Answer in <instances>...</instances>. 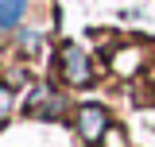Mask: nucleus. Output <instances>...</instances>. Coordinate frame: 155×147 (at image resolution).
<instances>
[{
  "mask_svg": "<svg viewBox=\"0 0 155 147\" xmlns=\"http://www.w3.org/2000/svg\"><path fill=\"white\" fill-rule=\"evenodd\" d=\"M58 58H62V77H66L70 85H89V81H93V66H89V54H85L78 43H66Z\"/></svg>",
  "mask_w": 155,
  "mask_h": 147,
  "instance_id": "nucleus-1",
  "label": "nucleus"
},
{
  "mask_svg": "<svg viewBox=\"0 0 155 147\" xmlns=\"http://www.w3.org/2000/svg\"><path fill=\"white\" fill-rule=\"evenodd\" d=\"M62 109H66V97L51 93L47 85H35V89L27 93V112L31 116H58Z\"/></svg>",
  "mask_w": 155,
  "mask_h": 147,
  "instance_id": "nucleus-2",
  "label": "nucleus"
},
{
  "mask_svg": "<svg viewBox=\"0 0 155 147\" xmlns=\"http://www.w3.org/2000/svg\"><path fill=\"white\" fill-rule=\"evenodd\" d=\"M78 132H81L85 139H101V136L109 132V116H105V109L85 105V109L78 112Z\"/></svg>",
  "mask_w": 155,
  "mask_h": 147,
  "instance_id": "nucleus-3",
  "label": "nucleus"
},
{
  "mask_svg": "<svg viewBox=\"0 0 155 147\" xmlns=\"http://www.w3.org/2000/svg\"><path fill=\"white\" fill-rule=\"evenodd\" d=\"M23 12H27V0H0V31L16 27L23 19Z\"/></svg>",
  "mask_w": 155,
  "mask_h": 147,
  "instance_id": "nucleus-4",
  "label": "nucleus"
},
{
  "mask_svg": "<svg viewBox=\"0 0 155 147\" xmlns=\"http://www.w3.org/2000/svg\"><path fill=\"white\" fill-rule=\"evenodd\" d=\"M113 62H116V70H120V74H132V70H136V62H140V51H120Z\"/></svg>",
  "mask_w": 155,
  "mask_h": 147,
  "instance_id": "nucleus-5",
  "label": "nucleus"
},
{
  "mask_svg": "<svg viewBox=\"0 0 155 147\" xmlns=\"http://www.w3.org/2000/svg\"><path fill=\"white\" fill-rule=\"evenodd\" d=\"M8 109H12V93H8L4 85H0V120L8 116Z\"/></svg>",
  "mask_w": 155,
  "mask_h": 147,
  "instance_id": "nucleus-6",
  "label": "nucleus"
},
{
  "mask_svg": "<svg viewBox=\"0 0 155 147\" xmlns=\"http://www.w3.org/2000/svg\"><path fill=\"white\" fill-rule=\"evenodd\" d=\"M105 143L109 147H124V136H120V132H105Z\"/></svg>",
  "mask_w": 155,
  "mask_h": 147,
  "instance_id": "nucleus-7",
  "label": "nucleus"
}]
</instances>
